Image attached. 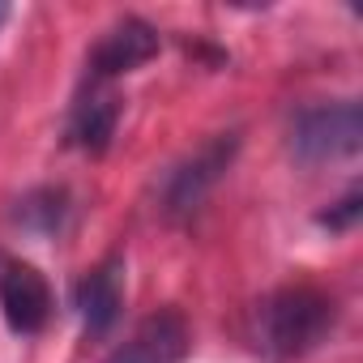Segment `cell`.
<instances>
[{"instance_id":"cell-9","label":"cell","mask_w":363,"mask_h":363,"mask_svg":"<svg viewBox=\"0 0 363 363\" xmlns=\"http://www.w3.org/2000/svg\"><path fill=\"white\" fill-rule=\"evenodd\" d=\"M18 227L30 235H60L69 223V193L65 189H35L18 201Z\"/></svg>"},{"instance_id":"cell-5","label":"cell","mask_w":363,"mask_h":363,"mask_svg":"<svg viewBox=\"0 0 363 363\" xmlns=\"http://www.w3.org/2000/svg\"><path fill=\"white\" fill-rule=\"evenodd\" d=\"M0 312L13 333H39L52 316V291L43 274L5 252H0Z\"/></svg>"},{"instance_id":"cell-8","label":"cell","mask_w":363,"mask_h":363,"mask_svg":"<svg viewBox=\"0 0 363 363\" xmlns=\"http://www.w3.org/2000/svg\"><path fill=\"white\" fill-rule=\"evenodd\" d=\"M120 303H124V257L99 261L73 286V308H77V316H82L90 337H103L120 320Z\"/></svg>"},{"instance_id":"cell-1","label":"cell","mask_w":363,"mask_h":363,"mask_svg":"<svg viewBox=\"0 0 363 363\" xmlns=\"http://www.w3.org/2000/svg\"><path fill=\"white\" fill-rule=\"evenodd\" d=\"M337 325V303L333 295L316 286H282L257 303L252 316V337L257 350L269 354L274 363H291L312 354Z\"/></svg>"},{"instance_id":"cell-7","label":"cell","mask_w":363,"mask_h":363,"mask_svg":"<svg viewBox=\"0 0 363 363\" xmlns=\"http://www.w3.org/2000/svg\"><path fill=\"white\" fill-rule=\"evenodd\" d=\"M116 124H120V94H116V86L86 77L77 99H73V111H69V128H65L69 145H77L86 154H103L111 145V137H116Z\"/></svg>"},{"instance_id":"cell-3","label":"cell","mask_w":363,"mask_h":363,"mask_svg":"<svg viewBox=\"0 0 363 363\" xmlns=\"http://www.w3.org/2000/svg\"><path fill=\"white\" fill-rule=\"evenodd\" d=\"M235 150H240V133H218L197 154H189L184 162L167 175V184H162V210L171 218H189L210 197V189L223 179V171L231 167Z\"/></svg>"},{"instance_id":"cell-11","label":"cell","mask_w":363,"mask_h":363,"mask_svg":"<svg viewBox=\"0 0 363 363\" xmlns=\"http://www.w3.org/2000/svg\"><path fill=\"white\" fill-rule=\"evenodd\" d=\"M9 22V5H0V26H5Z\"/></svg>"},{"instance_id":"cell-10","label":"cell","mask_w":363,"mask_h":363,"mask_svg":"<svg viewBox=\"0 0 363 363\" xmlns=\"http://www.w3.org/2000/svg\"><path fill=\"white\" fill-rule=\"evenodd\" d=\"M354 218H359V193H346V197L337 201V210L320 214V223H325L329 231H346V227H350Z\"/></svg>"},{"instance_id":"cell-2","label":"cell","mask_w":363,"mask_h":363,"mask_svg":"<svg viewBox=\"0 0 363 363\" xmlns=\"http://www.w3.org/2000/svg\"><path fill=\"white\" fill-rule=\"evenodd\" d=\"M359 141H363V111L354 99L312 103V107L295 111V120H291V154L303 167L350 158V154H359Z\"/></svg>"},{"instance_id":"cell-4","label":"cell","mask_w":363,"mask_h":363,"mask_svg":"<svg viewBox=\"0 0 363 363\" xmlns=\"http://www.w3.org/2000/svg\"><path fill=\"white\" fill-rule=\"evenodd\" d=\"M154 56H158V30H154L150 22H141V18H120V22L107 26V30L99 35V43L90 48V56H86V77L116 86L124 73L141 69V65L154 60Z\"/></svg>"},{"instance_id":"cell-6","label":"cell","mask_w":363,"mask_h":363,"mask_svg":"<svg viewBox=\"0 0 363 363\" xmlns=\"http://www.w3.org/2000/svg\"><path fill=\"white\" fill-rule=\"evenodd\" d=\"M189 354V325L179 312L162 308L150 312L103 363H184Z\"/></svg>"}]
</instances>
